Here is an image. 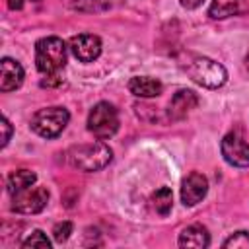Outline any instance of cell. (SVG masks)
I'll return each mask as SVG.
<instances>
[{"instance_id": "1", "label": "cell", "mask_w": 249, "mask_h": 249, "mask_svg": "<svg viewBox=\"0 0 249 249\" xmlns=\"http://www.w3.org/2000/svg\"><path fill=\"white\" fill-rule=\"evenodd\" d=\"M68 163L72 167H76L78 171L84 173H93V171H101L103 167H107L113 160V150L97 140V142H89V144H78L72 146L66 152Z\"/></svg>"}, {"instance_id": "2", "label": "cell", "mask_w": 249, "mask_h": 249, "mask_svg": "<svg viewBox=\"0 0 249 249\" xmlns=\"http://www.w3.org/2000/svg\"><path fill=\"white\" fill-rule=\"evenodd\" d=\"M66 45L60 37H43L35 43V66L45 76H58V72L66 66L68 53Z\"/></svg>"}, {"instance_id": "3", "label": "cell", "mask_w": 249, "mask_h": 249, "mask_svg": "<svg viewBox=\"0 0 249 249\" xmlns=\"http://www.w3.org/2000/svg\"><path fill=\"white\" fill-rule=\"evenodd\" d=\"M183 68L191 76L193 82L208 89L222 88L228 82L226 68L208 56H189L187 62H183Z\"/></svg>"}, {"instance_id": "4", "label": "cell", "mask_w": 249, "mask_h": 249, "mask_svg": "<svg viewBox=\"0 0 249 249\" xmlns=\"http://www.w3.org/2000/svg\"><path fill=\"white\" fill-rule=\"evenodd\" d=\"M70 121V113L64 109V107H45V109H39L31 121H29V126L31 130L41 136V138H56L68 124Z\"/></svg>"}, {"instance_id": "5", "label": "cell", "mask_w": 249, "mask_h": 249, "mask_svg": "<svg viewBox=\"0 0 249 249\" xmlns=\"http://www.w3.org/2000/svg\"><path fill=\"white\" fill-rule=\"evenodd\" d=\"M88 130L97 140H109L119 130V113L115 105L99 101L88 115Z\"/></svg>"}, {"instance_id": "6", "label": "cell", "mask_w": 249, "mask_h": 249, "mask_svg": "<svg viewBox=\"0 0 249 249\" xmlns=\"http://www.w3.org/2000/svg\"><path fill=\"white\" fill-rule=\"evenodd\" d=\"M49 202V191L41 185H31L12 195V210L18 214H39Z\"/></svg>"}, {"instance_id": "7", "label": "cell", "mask_w": 249, "mask_h": 249, "mask_svg": "<svg viewBox=\"0 0 249 249\" xmlns=\"http://www.w3.org/2000/svg\"><path fill=\"white\" fill-rule=\"evenodd\" d=\"M224 160L233 167H249V144L237 134L228 132L220 144Z\"/></svg>"}, {"instance_id": "8", "label": "cell", "mask_w": 249, "mask_h": 249, "mask_svg": "<svg viewBox=\"0 0 249 249\" xmlns=\"http://www.w3.org/2000/svg\"><path fill=\"white\" fill-rule=\"evenodd\" d=\"M68 49L80 62H93L101 54V39L97 35L80 33L68 41Z\"/></svg>"}, {"instance_id": "9", "label": "cell", "mask_w": 249, "mask_h": 249, "mask_svg": "<svg viewBox=\"0 0 249 249\" xmlns=\"http://www.w3.org/2000/svg\"><path fill=\"white\" fill-rule=\"evenodd\" d=\"M206 193H208V179L198 171L189 173L181 183V200L185 206L198 204L206 196Z\"/></svg>"}, {"instance_id": "10", "label": "cell", "mask_w": 249, "mask_h": 249, "mask_svg": "<svg viewBox=\"0 0 249 249\" xmlns=\"http://www.w3.org/2000/svg\"><path fill=\"white\" fill-rule=\"evenodd\" d=\"M198 105V95L193 89H179L173 93L167 109V117L171 121H181L185 119L195 107Z\"/></svg>"}, {"instance_id": "11", "label": "cell", "mask_w": 249, "mask_h": 249, "mask_svg": "<svg viewBox=\"0 0 249 249\" xmlns=\"http://www.w3.org/2000/svg\"><path fill=\"white\" fill-rule=\"evenodd\" d=\"M23 66L10 58V56H4L2 62H0V89L2 91H14L18 89L21 84H23Z\"/></svg>"}, {"instance_id": "12", "label": "cell", "mask_w": 249, "mask_h": 249, "mask_svg": "<svg viewBox=\"0 0 249 249\" xmlns=\"http://www.w3.org/2000/svg\"><path fill=\"white\" fill-rule=\"evenodd\" d=\"M128 91L136 97L142 99H150V97H158L163 91V84L158 78H150V76H134L128 80Z\"/></svg>"}, {"instance_id": "13", "label": "cell", "mask_w": 249, "mask_h": 249, "mask_svg": "<svg viewBox=\"0 0 249 249\" xmlns=\"http://www.w3.org/2000/svg\"><path fill=\"white\" fill-rule=\"evenodd\" d=\"M210 245V233L204 226L200 224H193L187 226L181 233H179V247H195V249H202Z\"/></svg>"}, {"instance_id": "14", "label": "cell", "mask_w": 249, "mask_h": 249, "mask_svg": "<svg viewBox=\"0 0 249 249\" xmlns=\"http://www.w3.org/2000/svg\"><path fill=\"white\" fill-rule=\"evenodd\" d=\"M245 10V0H212L208 8V16L212 19H226L237 16Z\"/></svg>"}, {"instance_id": "15", "label": "cell", "mask_w": 249, "mask_h": 249, "mask_svg": "<svg viewBox=\"0 0 249 249\" xmlns=\"http://www.w3.org/2000/svg\"><path fill=\"white\" fill-rule=\"evenodd\" d=\"M35 181H37V175L33 171H29V169H16L8 177V193L14 195L18 191H23V189L35 185Z\"/></svg>"}, {"instance_id": "16", "label": "cell", "mask_w": 249, "mask_h": 249, "mask_svg": "<svg viewBox=\"0 0 249 249\" xmlns=\"http://www.w3.org/2000/svg\"><path fill=\"white\" fill-rule=\"evenodd\" d=\"M152 208L160 214V216H167L173 208V193L169 187H160L154 195H152Z\"/></svg>"}, {"instance_id": "17", "label": "cell", "mask_w": 249, "mask_h": 249, "mask_svg": "<svg viewBox=\"0 0 249 249\" xmlns=\"http://www.w3.org/2000/svg\"><path fill=\"white\" fill-rule=\"evenodd\" d=\"M121 2L123 0H74L72 8L80 10V12H105Z\"/></svg>"}, {"instance_id": "18", "label": "cell", "mask_w": 249, "mask_h": 249, "mask_svg": "<svg viewBox=\"0 0 249 249\" xmlns=\"http://www.w3.org/2000/svg\"><path fill=\"white\" fill-rule=\"evenodd\" d=\"M51 245H53L51 239H49L47 233L41 231V230H33V231L21 241V247H41V249H49Z\"/></svg>"}, {"instance_id": "19", "label": "cell", "mask_w": 249, "mask_h": 249, "mask_svg": "<svg viewBox=\"0 0 249 249\" xmlns=\"http://www.w3.org/2000/svg\"><path fill=\"white\" fill-rule=\"evenodd\" d=\"M222 245L228 249H249V231H245V230L233 231Z\"/></svg>"}, {"instance_id": "20", "label": "cell", "mask_w": 249, "mask_h": 249, "mask_svg": "<svg viewBox=\"0 0 249 249\" xmlns=\"http://www.w3.org/2000/svg\"><path fill=\"white\" fill-rule=\"evenodd\" d=\"M72 230H74L72 222H66V220H64V222H58V224L53 228V237H54V241H56V243L66 241V239L70 237Z\"/></svg>"}, {"instance_id": "21", "label": "cell", "mask_w": 249, "mask_h": 249, "mask_svg": "<svg viewBox=\"0 0 249 249\" xmlns=\"http://www.w3.org/2000/svg\"><path fill=\"white\" fill-rule=\"evenodd\" d=\"M2 148H6L8 146V142H10V138H12V124H10V121L6 119V117H2Z\"/></svg>"}, {"instance_id": "22", "label": "cell", "mask_w": 249, "mask_h": 249, "mask_svg": "<svg viewBox=\"0 0 249 249\" xmlns=\"http://www.w3.org/2000/svg\"><path fill=\"white\" fill-rule=\"evenodd\" d=\"M202 2H204V0H179V4H181L183 8H187V10H195V8H198Z\"/></svg>"}, {"instance_id": "23", "label": "cell", "mask_w": 249, "mask_h": 249, "mask_svg": "<svg viewBox=\"0 0 249 249\" xmlns=\"http://www.w3.org/2000/svg\"><path fill=\"white\" fill-rule=\"evenodd\" d=\"M8 8L10 10H21L23 8V0H8Z\"/></svg>"}, {"instance_id": "24", "label": "cell", "mask_w": 249, "mask_h": 249, "mask_svg": "<svg viewBox=\"0 0 249 249\" xmlns=\"http://www.w3.org/2000/svg\"><path fill=\"white\" fill-rule=\"evenodd\" d=\"M245 68H247V72H249V53L245 54Z\"/></svg>"}, {"instance_id": "25", "label": "cell", "mask_w": 249, "mask_h": 249, "mask_svg": "<svg viewBox=\"0 0 249 249\" xmlns=\"http://www.w3.org/2000/svg\"><path fill=\"white\" fill-rule=\"evenodd\" d=\"M33 2H39V0H33Z\"/></svg>"}]
</instances>
